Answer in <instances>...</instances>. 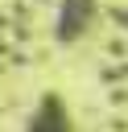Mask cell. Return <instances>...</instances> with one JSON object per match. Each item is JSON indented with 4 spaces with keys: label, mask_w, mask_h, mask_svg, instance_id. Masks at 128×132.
<instances>
[{
    "label": "cell",
    "mask_w": 128,
    "mask_h": 132,
    "mask_svg": "<svg viewBox=\"0 0 128 132\" xmlns=\"http://www.w3.org/2000/svg\"><path fill=\"white\" fill-rule=\"evenodd\" d=\"M95 21V0H62V12H58V37L62 41H74L87 33V25Z\"/></svg>",
    "instance_id": "1"
},
{
    "label": "cell",
    "mask_w": 128,
    "mask_h": 132,
    "mask_svg": "<svg viewBox=\"0 0 128 132\" xmlns=\"http://www.w3.org/2000/svg\"><path fill=\"white\" fill-rule=\"evenodd\" d=\"M29 132H66V107H62L58 95H45V103L37 107Z\"/></svg>",
    "instance_id": "2"
}]
</instances>
